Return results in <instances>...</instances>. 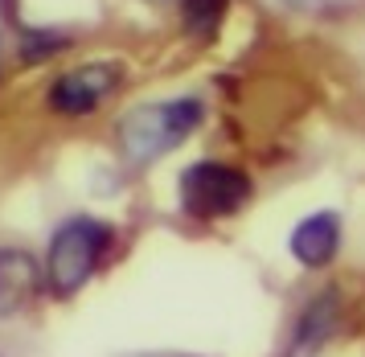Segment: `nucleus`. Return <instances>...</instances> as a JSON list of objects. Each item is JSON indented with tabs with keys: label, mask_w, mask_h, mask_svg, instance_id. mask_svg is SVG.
<instances>
[{
	"label": "nucleus",
	"mask_w": 365,
	"mask_h": 357,
	"mask_svg": "<svg viewBox=\"0 0 365 357\" xmlns=\"http://www.w3.org/2000/svg\"><path fill=\"white\" fill-rule=\"evenodd\" d=\"M250 197V177L234 164L197 161L181 173V206L197 218H222L242 210Z\"/></svg>",
	"instance_id": "3"
},
{
	"label": "nucleus",
	"mask_w": 365,
	"mask_h": 357,
	"mask_svg": "<svg viewBox=\"0 0 365 357\" xmlns=\"http://www.w3.org/2000/svg\"><path fill=\"white\" fill-rule=\"evenodd\" d=\"M292 255L299 259V267H324L332 263L336 246H341V218L332 210H320V213H308L296 230H292Z\"/></svg>",
	"instance_id": "5"
},
{
	"label": "nucleus",
	"mask_w": 365,
	"mask_h": 357,
	"mask_svg": "<svg viewBox=\"0 0 365 357\" xmlns=\"http://www.w3.org/2000/svg\"><path fill=\"white\" fill-rule=\"evenodd\" d=\"M177 4H181L185 29L201 33V37H210L226 16V0H177Z\"/></svg>",
	"instance_id": "8"
},
{
	"label": "nucleus",
	"mask_w": 365,
	"mask_h": 357,
	"mask_svg": "<svg viewBox=\"0 0 365 357\" xmlns=\"http://www.w3.org/2000/svg\"><path fill=\"white\" fill-rule=\"evenodd\" d=\"M37 288V263L29 251L4 246L0 251V308H17L25 304Z\"/></svg>",
	"instance_id": "7"
},
{
	"label": "nucleus",
	"mask_w": 365,
	"mask_h": 357,
	"mask_svg": "<svg viewBox=\"0 0 365 357\" xmlns=\"http://www.w3.org/2000/svg\"><path fill=\"white\" fill-rule=\"evenodd\" d=\"M111 246V226L103 218H70L50 238V259H46V279L53 296H74L86 279L95 276L99 259Z\"/></svg>",
	"instance_id": "2"
},
{
	"label": "nucleus",
	"mask_w": 365,
	"mask_h": 357,
	"mask_svg": "<svg viewBox=\"0 0 365 357\" xmlns=\"http://www.w3.org/2000/svg\"><path fill=\"white\" fill-rule=\"evenodd\" d=\"M66 46V37H41V29L25 33V46H21V54L25 58H41V54H50V49Z\"/></svg>",
	"instance_id": "9"
},
{
	"label": "nucleus",
	"mask_w": 365,
	"mask_h": 357,
	"mask_svg": "<svg viewBox=\"0 0 365 357\" xmlns=\"http://www.w3.org/2000/svg\"><path fill=\"white\" fill-rule=\"evenodd\" d=\"M336 292H316V300L299 312L296 328H292V345H287V357H316L324 349V341L336 328Z\"/></svg>",
	"instance_id": "6"
},
{
	"label": "nucleus",
	"mask_w": 365,
	"mask_h": 357,
	"mask_svg": "<svg viewBox=\"0 0 365 357\" xmlns=\"http://www.w3.org/2000/svg\"><path fill=\"white\" fill-rule=\"evenodd\" d=\"M201 99H168V103H140L119 119V144L132 164H152L181 144L189 131L201 124Z\"/></svg>",
	"instance_id": "1"
},
{
	"label": "nucleus",
	"mask_w": 365,
	"mask_h": 357,
	"mask_svg": "<svg viewBox=\"0 0 365 357\" xmlns=\"http://www.w3.org/2000/svg\"><path fill=\"white\" fill-rule=\"evenodd\" d=\"M119 86L115 62H83L50 82V107L62 115H86Z\"/></svg>",
	"instance_id": "4"
}]
</instances>
